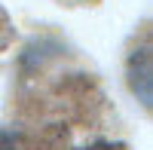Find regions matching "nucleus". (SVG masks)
Instances as JSON below:
<instances>
[{
  "label": "nucleus",
  "mask_w": 153,
  "mask_h": 150,
  "mask_svg": "<svg viewBox=\"0 0 153 150\" xmlns=\"http://www.w3.org/2000/svg\"><path fill=\"white\" fill-rule=\"evenodd\" d=\"M150 74H153L150 71V52L147 49H135L129 58V86L144 107H150V86H153Z\"/></svg>",
  "instance_id": "1"
},
{
  "label": "nucleus",
  "mask_w": 153,
  "mask_h": 150,
  "mask_svg": "<svg viewBox=\"0 0 153 150\" xmlns=\"http://www.w3.org/2000/svg\"><path fill=\"white\" fill-rule=\"evenodd\" d=\"M89 150H123V144H117V147L113 144H98V147H89Z\"/></svg>",
  "instance_id": "2"
}]
</instances>
